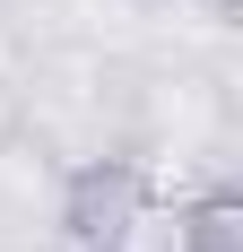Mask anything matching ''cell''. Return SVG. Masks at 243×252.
<instances>
[{
	"mask_svg": "<svg viewBox=\"0 0 243 252\" xmlns=\"http://www.w3.org/2000/svg\"><path fill=\"white\" fill-rule=\"evenodd\" d=\"M182 252H243V200L235 191H200V200H182Z\"/></svg>",
	"mask_w": 243,
	"mask_h": 252,
	"instance_id": "2",
	"label": "cell"
},
{
	"mask_svg": "<svg viewBox=\"0 0 243 252\" xmlns=\"http://www.w3.org/2000/svg\"><path fill=\"white\" fill-rule=\"evenodd\" d=\"M148 209V191H139V157H70L61 165V235H70L78 252H104L130 218Z\"/></svg>",
	"mask_w": 243,
	"mask_h": 252,
	"instance_id": "1",
	"label": "cell"
}]
</instances>
